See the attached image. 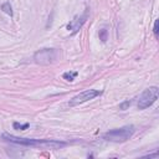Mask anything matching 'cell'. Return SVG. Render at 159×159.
Instances as JSON below:
<instances>
[{
	"label": "cell",
	"instance_id": "cell-10",
	"mask_svg": "<svg viewBox=\"0 0 159 159\" xmlns=\"http://www.w3.org/2000/svg\"><path fill=\"white\" fill-rule=\"evenodd\" d=\"M99 40L102 41V42H106L107 40H108V31L106 30V29H102V30H99Z\"/></svg>",
	"mask_w": 159,
	"mask_h": 159
},
{
	"label": "cell",
	"instance_id": "cell-8",
	"mask_svg": "<svg viewBox=\"0 0 159 159\" xmlns=\"http://www.w3.org/2000/svg\"><path fill=\"white\" fill-rule=\"evenodd\" d=\"M1 10H2L4 12H6L7 15L12 16V7H11L10 2H4V4L1 5Z\"/></svg>",
	"mask_w": 159,
	"mask_h": 159
},
{
	"label": "cell",
	"instance_id": "cell-7",
	"mask_svg": "<svg viewBox=\"0 0 159 159\" xmlns=\"http://www.w3.org/2000/svg\"><path fill=\"white\" fill-rule=\"evenodd\" d=\"M12 127H14V129H16V130H25V129H27V128L30 127V124H29V123L21 124V123L14 122V123H12Z\"/></svg>",
	"mask_w": 159,
	"mask_h": 159
},
{
	"label": "cell",
	"instance_id": "cell-2",
	"mask_svg": "<svg viewBox=\"0 0 159 159\" xmlns=\"http://www.w3.org/2000/svg\"><path fill=\"white\" fill-rule=\"evenodd\" d=\"M135 129L134 125H124L122 128H117V129H112L107 133H104L103 138L108 142H114V143H123L127 142L133 134H134Z\"/></svg>",
	"mask_w": 159,
	"mask_h": 159
},
{
	"label": "cell",
	"instance_id": "cell-4",
	"mask_svg": "<svg viewBox=\"0 0 159 159\" xmlns=\"http://www.w3.org/2000/svg\"><path fill=\"white\" fill-rule=\"evenodd\" d=\"M58 57V51L56 48H42L35 52L34 61L37 65H51Z\"/></svg>",
	"mask_w": 159,
	"mask_h": 159
},
{
	"label": "cell",
	"instance_id": "cell-6",
	"mask_svg": "<svg viewBox=\"0 0 159 159\" xmlns=\"http://www.w3.org/2000/svg\"><path fill=\"white\" fill-rule=\"evenodd\" d=\"M87 17H88L87 11H86L83 15H77V16H75V19L71 20V21L67 24V30L71 31L72 34H76V32L82 27V25L86 22Z\"/></svg>",
	"mask_w": 159,
	"mask_h": 159
},
{
	"label": "cell",
	"instance_id": "cell-11",
	"mask_svg": "<svg viewBox=\"0 0 159 159\" xmlns=\"http://www.w3.org/2000/svg\"><path fill=\"white\" fill-rule=\"evenodd\" d=\"M130 104H132V101H125V102H123V103L119 104V109L125 111L128 107H130Z\"/></svg>",
	"mask_w": 159,
	"mask_h": 159
},
{
	"label": "cell",
	"instance_id": "cell-1",
	"mask_svg": "<svg viewBox=\"0 0 159 159\" xmlns=\"http://www.w3.org/2000/svg\"><path fill=\"white\" fill-rule=\"evenodd\" d=\"M2 138L7 142L20 144V145H26V147H37V148H45V149H60L66 145L65 142L60 140H50V139H32V138H20L15 137L9 133H4Z\"/></svg>",
	"mask_w": 159,
	"mask_h": 159
},
{
	"label": "cell",
	"instance_id": "cell-5",
	"mask_svg": "<svg viewBox=\"0 0 159 159\" xmlns=\"http://www.w3.org/2000/svg\"><path fill=\"white\" fill-rule=\"evenodd\" d=\"M102 94V91H97V89H86L81 93H78L77 96H75L71 101H70V106H77L81 103H84L89 99H93L98 96Z\"/></svg>",
	"mask_w": 159,
	"mask_h": 159
},
{
	"label": "cell",
	"instance_id": "cell-12",
	"mask_svg": "<svg viewBox=\"0 0 159 159\" xmlns=\"http://www.w3.org/2000/svg\"><path fill=\"white\" fill-rule=\"evenodd\" d=\"M158 24H159V21L155 20V22H154V27H153V31H154L155 35H158Z\"/></svg>",
	"mask_w": 159,
	"mask_h": 159
},
{
	"label": "cell",
	"instance_id": "cell-3",
	"mask_svg": "<svg viewBox=\"0 0 159 159\" xmlns=\"http://www.w3.org/2000/svg\"><path fill=\"white\" fill-rule=\"evenodd\" d=\"M158 96H159V89L158 87L153 86V87H148L143 91V93L139 96L138 98V102H137V106L139 109H145L148 107H150L157 99H158Z\"/></svg>",
	"mask_w": 159,
	"mask_h": 159
},
{
	"label": "cell",
	"instance_id": "cell-9",
	"mask_svg": "<svg viewBox=\"0 0 159 159\" xmlns=\"http://www.w3.org/2000/svg\"><path fill=\"white\" fill-rule=\"evenodd\" d=\"M77 75H78V72H76V71H73V72H65V73H63V78L71 82V81L75 80V77H76Z\"/></svg>",
	"mask_w": 159,
	"mask_h": 159
}]
</instances>
